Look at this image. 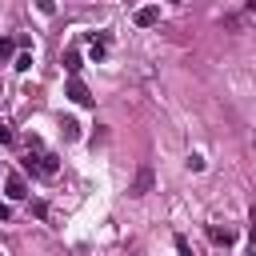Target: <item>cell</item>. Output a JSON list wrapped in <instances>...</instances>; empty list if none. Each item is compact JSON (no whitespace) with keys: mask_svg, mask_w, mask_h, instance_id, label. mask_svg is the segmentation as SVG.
Masks as SVG:
<instances>
[{"mask_svg":"<svg viewBox=\"0 0 256 256\" xmlns=\"http://www.w3.org/2000/svg\"><path fill=\"white\" fill-rule=\"evenodd\" d=\"M152 184H156V172H152V164H140L136 168V176H132V184H128V196H148L152 192Z\"/></svg>","mask_w":256,"mask_h":256,"instance_id":"1","label":"cell"},{"mask_svg":"<svg viewBox=\"0 0 256 256\" xmlns=\"http://www.w3.org/2000/svg\"><path fill=\"white\" fill-rule=\"evenodd\" d=\"M32 172H36V176H56V172H60V156H56V152L32 156Z\"/></svg>","mask_w":256,"mask_h":256,"instance_id":"2","label":"cell"},{"mask_svg":"<svg viewBox=\"0 0 256 256\" xmlns=\"http://www.w3.org/2000/svg\"><path fill=\"white\" fill-rule=\"evenodd\" d=\"M208 240H212L216 248H232V244H236V228H228V224H224V228H220V224H208Z\"/></svg>","mask_w":256,"mask_h":256,"instance_id":"3","label":"cell"},{"mask_svg":"<svg viewBox=\"0 0 256 256\" xmlns=\"http://www.w3.org/2000/svg\"><path fill=\"white\" fill-rule=\"evenodd\" d=\"M4 192H8V200H24V196H28L24 176H20V172H8V176H4Z\"/></svg>","mask_w":256,"mask_h":256,"instance_id":"4","label":"cell"},{"mask_svg":"<svg viewBox=\"0 0 256 256\" xmlns=\"http://www.w3.org/2000/svg\"><path fill=\"white\" fill-rule=\"evenodd\" d=\"M132 20H136V28H156L160 24V8L156 4H144V8H136Z\"/></svg>","mask_w":256,"mask_h":256,"instance_id":"5","label":"cell"},{"mask_svg":"<svg viewBox=\"0 0 256 256\" xmlns=\"http://www.w3.org/2000/svg\"><path fill=\"white\" fill-rule=\"evenodd\" d=\"M64 92H68V100H76V104H92V96H88V88H84V80H80V76H72Z\"/></svg>","mask_w":256,"mask_h":256,"instance_id":"6","label":"cell"},{"mask_svg":"<svg viewBox=\"0 0 256 256\" xmlns=\"http://www.w3.org/2000/svg\"><path fill=\"white\" fill-rule=\"evenodd\" d=\"M64 68H68L72 76L80 72V52H76V48H68V52H64Z\"/></svg>","mask_w":256,"mask_h":256,"instance_id":"7","label":"cell"},{"mask_svg":"<svg viewBox=\"0 0 256 256\" xmlns=\"http://www.w3.org/2000/svg\"><path fill=\"white\" fill-rule=\"evenodd\" d=\"M60 132H64V140H80V124H76V120H64Z\"/></svg>","mask_w":256,"mask_h":256,"instance_id":"8","label":"cell"},{"mask_svg":"<svg viewBox=\"0 0 256 256\" xmlns=\"http://www.w3.org/2000/svg\"><path fill=\"white\" fill-rule=\"evenodd\" d=\"M104 44H108V36H100V40H92V48H88V56H92V60H104Z\"/></svg>","mask_w":256,"mask_h":256,"instance_id":"9","label":"cell"},{"mask_svg":"<svg viewBox=\"0 0 256 256\" xmlns=\"http://www.w3.org/2000/svg\"><path fill=\"white\" fill-rule=\"evenodd\" d=\"M184 164H188V172H204V156H200V152H188Z\"/></svg>","mask_w":256,"mask_h":256,"instance_id":"10","label":"cell"},{"mask_svg":"<svg viewBox=\"0 0 256 256\" xmlns=\"http://www.w3.org/2000/svg\"><path fill=\"white\" fill-rule=\"evenodd\" d=\"M12 68H16V72H28V68H32V56H28V52H20V56H16V64H12Z\"/></svg>","mask_w":256,"mask_h":256,"instance_id":"11","label":"cell"},{"mask_svg":"<svg viewBox=\"0 0 256 256\" xmlns=\"http://www.w3.org/2000/svg\"><path fill=\"white\" fill-rule=\"evenodd\" d=\"M12 48H16V40H12V36H0V60L12 56Z\"/></svg>","mask_w":256,"mask_h":256,"instance_id":"12","label":"cell"},{"mask_svg":"<svg viewBox=\"0 0 256 256\" xmlns=\"http://www.w3.org/2000/svg\"><path fill=\"white\" fill-rule=\"evenodd\" d=\"M12 140H16V136H12V128H8V124H0V144H12Z\"/></svg>","mask_w":256,"mask_h":256,"instance_id":"13","label":"cell"},{"mask_svg":"<svg viewBox=\"0 0 256 256\" xmlns=\"http://www.w3.org/2000/svg\"><path fill=\"white\" fill-rule=\"evenodd\" d=\"M8 216H12V208H8L4 200H0V220H8Z\"/></svg>","mask_w":256,"mask_h":256,"instance_id":"14","label":"cell"},{"mask_svg":"<svg viewBox=\"0 0 256 256\" xmlns=\"http://www.w3.org/2000/svg\"><path fill=\"white\" fill-rule=\"evenodd\" d=\"M248 252H252V256H256V232H252V236H248Z\"/></svg>","mask_w":256,"mask_h":256,"instance_id":"15","label":"cell"},{"mask_svg":"<svg viewBox=\"0 0 256 256\" xmlns=\"http://www.w3.org/2000/svg\"><path fill=\"white\" fill-rule=\"evenodd\" d=\"M244 8H248V12H252V16H256V0H248V4H244Z\"/></svg>","mask_w":256,"mask_h":256,"instance_id":"16","label":"cell"},{"mask_svg":"<svg viewBox=\"0 0 256 256\" xmlns=\"http://www.w3.org/2000/svg\"><path fill=\"white\" fill-rule=\"evenodd\" d=\"M168 4H184V0H168Z\"/></svg>","mask_w":256,"mask_h":256,"instance_id":"17","label":"cell"},{"mask_svg":"<svg viewBox=\"0 0 256 256\" xmlns=\"http://www.w3.org/2000/svg\"><path fill=\"white\" fill-rule=\"evenodd\" d=\"M252 156H256V140H252Z\"/></svg>","mask_w":256,"mask_h":256,"instance_id":"18","label":"cell"}]
</instances>
